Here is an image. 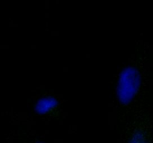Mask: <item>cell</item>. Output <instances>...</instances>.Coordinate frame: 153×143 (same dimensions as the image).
Here are the masks:
<instances>
[{
    "mask_svg": "<svg viewBox=\"0 0 153 143\" xmlns=\"http://www.w3.org/2000/svg\"><path fill=\"white\" fill-rule=\"evenodd\" d=\"M57 104V101L53 98H46L40 100L36 105V110L39 113H45Z\"/></svg>",
    "mask_w": 153,
    "mask_h": 143,
    "instance_id": "cell-2",
    "label": "cell"
},
{
    "mask_svg": "<svg viewBox=\"0 0 153 143\" xmlns=\"http://www.w3.org/2000/svg\"><path fill=\"white\" fill-rule=\"evenodd\" d=\"M140 83V76L136 69L127 67L123 72L117 87L120 101L127 104L131 100L138 89Z\"/></svg>",
    "mask_w": 153,
    "mask_h": 143,
    "instance_id": "cell-1",
    "label": "cell"
},
{
    "mask_svg": "<svg viewBox=\"0 0 153 143\" xmlns=\"http://www.w3.org/2000/svg\"><path fill=\"white\" fill-rule=\"evenodd\" d=\"M131 143H145L144 139L140 136V133H137V135L134 136V138L131 140Z\"/></svg>",
    "mask_w": 153,
    "mask_h": 143,
    "instance_id": "cell-3",
    "label": "cell"
}]
</instances>
